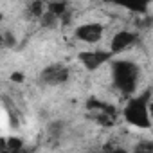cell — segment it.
Here are the masks:
<instances>
[{"instance_id": "6da1fadb", "label": "cell", "mask_w": 153, "mask_h": 153, "mask_svg": "<svg viewBox=\"0 0 153 153\" xmlns=\"http://www.w3.org/2000/svg\"><path fill=\"white\" fill-rule=\"evenodd\" d=\"M110 65L114 88L126 97L135 96L140 81V67L131 59H112Z\"/></svg>"}, {"instance_id": "7a4b0ae2", "label": "cell", "mask_w": 153, "mask_h": 153, "mask_svg": "<svg viewBox=\"0 0 153 153\" xmlns=\"http://www.w3.org/2000/svg\"><path fill=\"white\" fill-rule=\"evenodd\" d=\"M151 97V90H144L140 94L128 97L123 108V119L137 130H149L153 126V117L149 110Z\"/></svg>"}, {"instance_id": "3957f363", "label": "cell", "mask_w": 153, "mask_h": 153, "mask_svg": "<svg viewBox=\"0 0 153 153\" xmlns=\"http://www.w3.org/2000/svg\"><path fill=\"white\" fill-rule=\"evenodd\" d=\"M70 78V68L65 63H51L42 68L40 81L45 87H61Z\"/></svg>"}, {"instance_id": "277c9868", "label": "cell", "mask_w": 153, "mask_h": 153, "mask_svg": "<svg viewBox=\"0 0 153 153\" xmlns=\"http://www.w3.org/2000/svg\"><path fill=\"white\" fill-rule=\"evenodd\" d=\"M114 59V54L108 51H101V49H92V51H81L78 54V61L81 63V67L88 72H96L97 68H101L103 65L110 63Z\"/></svg>"}, {"instance_id": "5b68a950", "label": "cell", "mask_w": 153, "mask_h": 153, "mask_svg": "<svg viewBox=\"0 0 153 153\" xmlns=\"http://www.w3.org/2000/svg\"><path fill=\"white\" fill-rule=\"evenodd\" d=\"M103 36H105V25L99 22H85L74 29V38L87 45L99 43L103 40Z\"/></svg>"}, {"instance_id": "8992f818", "label": "cell", "mask_w": 153, "mask_h": 153, "mask_svg": "<svg viewBox=\"0 0 153 153\" xmlns=\"http://www.w3.org/2000/svg\"><path fill=\"white\" fill-rule=\"evenodd\" d=\"M137 40H139V33L123 29V31H117V33L112 36L108 49H110V52H112L114 56H117V54L128 51L130 47H133V45L137 43Z\"/></svg>"}, {"instance_id": "52a82bcc", "label": "cell", "mask_w": 153, "mask_h": 153, "mask_svg": "<svg viewBox=\"0 0 153 153\" xmlns=\"http://www.w3.org/2000/svg\"><path fill=\"white\" fill-rule=\"evenodd\" d=\"M106 2L119 6L123 9H128V11H133V13H146L151 0H106Z\"/></svg>"}, {"instance_id": "ba28073f", "label": "cell", "mask_w": 153, "mask_h": 153, "mask_svg": "<svg viewBox=\"0 0 153 153\" xmlns=\"http://www.w3.org/2000/svg\"><path fill=\"white\" fill-rule=\"evenodd\" d=\"M47 6H49V4H45L43 0H31L29 6H27V11H29V15H31L33 18L42 20V16L47 13Z\"/></svg>"}, {"instance_id": "9c48e42d", "label": "cell", "mask_w": 153, "mask_h": 153, "mask_svg": "<svg viewBox=\"0 0 153 153\" xmlns=\"http://www.w3.org/2000/svg\"><path fill=\"white\" fill-rule=\"evenodd\" d=\"M133 151L140 153V151H153V142L151 140H140L139 144L133 146Z\"/></svg>"}, {"instance_id": "30bf717a", "label": "cell", "mask_w": 153, "mask_h": 153, "mask_svg": "<svg viewBox=\"0 0 153 153\" xmlns=\"http://www.w3.org/2000/svg\"><path fill=\"white\" fill-rule=\"evenodd\" d=\"M149 110H151V117H153V97H151V103H149Z\"/></svg>"}]
</instances>
